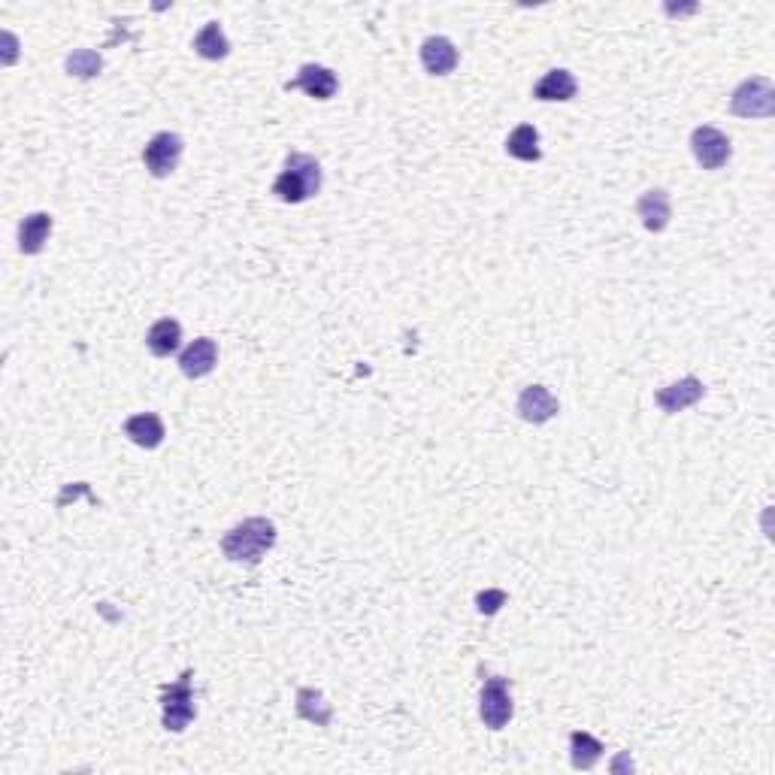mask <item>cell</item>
<instances>
[{"label": "cell", "instance_id": "cell-20", "mask_svg": "<svg viewBox=\"0 0 775 775\" xmlns=\"http://www.w3.org/2000/svg\"><path fill=\"white\" fill-rule=\"evenodd\" d=\"M506 155L518 158V161H527V164H536L542 158V149H539V131L533 125H518L509 140H506Z\"/></svg>", "mask_w": 775, "mask_h": 775}, {"label": "cell", "instance_id": "cell-4", "mask_svg": "<svg viewBox=\"0 0 775 775\" xmlns=\"http://www.w3.org/2000/svg\"><path fill=\"white\" fill-rule=\"evenodd\" d=\"M191 676H194V673L185 670L176 685H164V688H161L164 730H170V733H182V730L194 721V715H197V709H194V694H191Z\"/></svg>", "mask_w": 775, "mask_h": 775}, {"label": "cell", "instance_id": "cell-18", "mask_svg": "<svg viewBox=\"0 0 775 775\" xmlns=\"http://www.w3.org/2000/svg\"><path fill=\"white\" fill-rule=\"evenodd\" d=\"M297 715L315 727H327L330 718H334V709H330V703L324 700L321 691L315 688H300L297 691Z\"/></svg>", "mask_w": 775, "mask_h": 775}, {"label": "cell", "instance_id": "cell-2", "mask_svg": "<svg viewBox=\"0 0 775 775\" xmlns=\"http://www.w3.org/2000/svg\"><path fill=\"white\" fill-rule=\"evenodd\" d=\"M318 191H321V164L312 155L291 152L285 158L282 173L273 182V194L282 203H306Z\"/></svg>", "mask_w": 775, "mask_h": 775}, {"label": "cell", "instance_id": "cell-11", "mask_svg": "<svg viewBox=\"0 0 775 775\" xmlns=\"http://www.w3.org/2000/svg\"><path fill=\"white\" fill-rule=\"evenodd\" d=\"M636 212L642 218L645 231L651 234H663L670 228V218H673V206H670V191L663 188H648L639 200H636Z\"/></svg>", "mask_w": 775, "mask_h": 775}, {"label": "cell", "instance_id": "cell-23", "mask_svg": "<svg viewBox=\"0 0 775 775\" xmlns=\"http://www.w3.org/2000/svg\"><path fill=\"white\" fill-rule=\"evenodd\" d=\"M476 603H479V612H482V615H494V612H500V606L506 603V591H485V594L476 597Z\"/></svg>", "mask_w": 775, "mask_h": 775}, {"label": "cell", "instance_id": "cell-7", "mask_svg": "<svg viewBox=\"0 0 775 775\" xmlns=\"http://www.w3.org/2000/svg\"><path fill=\"white\" fill-rule=\"evenodd\" d=\"M691 152H694V158L703 170H721L733 155V143L718 128L700 125L691 134Z\"/></svg>", "mask_w": 775, "mask_h": 775}, {"label": "cell", "instance_id": "cell-13", "mask_svg": "<svg viewBox=\"0 0 775 775\" xmlns=\"http://www.w3.org/2000/svg\"><path fill=\"white\" fill-rule=\"evenodd\" d=\"M215 364H218V346H215V340H209V337L194 340V343L179 355V370H182V376H188V379H203V376H209V373L215 370Z\"/></svg>", "mask_w": 775, "mask_h": 775}, {"label": "cell", "instance_id": "cell-12", "mask_svg": "<svg viewBox=\"0 0 775 775\" xmlns=\"http://www.w3.org/2000/svg\"><path fill=\"white\" fill-rule=\"evenodd\" d=\"M461 55L449 37H427L421 43V64L430 76H449L458 67Z\"/></svg>", "mask_w": 775, "mask_h": 775}, {"label": "cell", "instance_id": "cell-16", "mask_svg": "<svg viewBox=\"0 0 775 775\" xmlns=\"http://www.w3.org/2000/svg\"><path fill=\"white\" fill-rule=\"evenodd\" d=\"M579 91V82L570 70H548L536 85H533V97L542 100V103H551V100H573Z\"/></svg>", "mask_w": 775, "mask_h": 775}, {"label": "cell", "instance_id": "cell-10", "mask_svg": "<svg viewBox=\"0 0 775 775\" xmlns=\"http://www.w3.org/2000/svg\"><path fill=\"white\" fill-rule=\"evenodd\" d=\"M515 409H518V415H521L527 424H545V421H551V418L561 412V403H558V397L551 394L545 385H527V388L521 391Z\"/></svg>", "mask_w": 775, "mask_h": 775}, {"label": "cell", "instance_id": "cell-3", "mask_svg": "<svg viewBox=\"0 0 775 775\" xmlns=\"http://www.w3.org/2000/svg\"><path fill=\"white\" fill-rule=\"evenodd\" d=\"M730 113L739 119H769L775 113V88L769 79L754 76L745 79L733 97H730Z\"/></svg>", "mask_w": 775, "mask_h": 775}, {"label": "cell", "instance_id": "cell-1", "mask_svg": "<svg viewBox=\"0 0 775 775\" xmlns=\"http://www.w3.org/2000/svg\"><path fill=\"white\" fill-rule=\"evenodd\" d=\"M276 524L270 518H246L221 536V551L234 564H261V558L276 545Z\"/></svg>", "mask_w": 775, "mask_h": 775}, {"label": "cell", "instance_id": "cell-5", "mask_svg": "<svg viewBox=\"0 0 775 775\" xmlns=\"http://www.w3.org/2000/svg\"><path fill=\"white\" fill-rule=\"evenodd\" d=\"M479 715H482L488 730H503L512 721L515 703H512V691H509L506 679L494 676V679L485 682L482 697H479Z\"/></svg>", "mask_w": 775, "mask_h": 775}, {"label": "cell", "instance_id": "cell-22", "mask_svg": "<svg viewBox=\"0 0 775 775\" xmlns=\"http://www.w3.org/2000/svg\"><path fill=\"white\" fill-rule=\"evenodd\" d=\"M64 67H67V73L76 76V79H94V76H100V70H103V58H100L94 49H76L73 55H67Z\"/></svg>", "mask_w": 775, "mask_h": 775}, {"label": "cell", "instance_id": "cell-21", "mask_svg": "<svg viewBox=\"0 0 775 775\" xmlns=\"http://www.w3.org/2000/svg\"><path fill=\"white\" fill-rule=\"evenodd\" d=\"M603 751H606L603 742L594 739L591 733H585V730L570 733V760H573L576 769H594L600 763Z\"/></svg>", "mask_w": 775, "mask_h": 775}, {"label": "cell", "instance_id": "cell-8", "mask_svg": "<svg viewBox=\"0 0 775 775\" xmlns=\"http://www.w3.org/2000/svg\"><path fill=\"white\" fill-rule=\"evenodd\" d=\"M285 88L288 91H306L309 97H315V100H330L337 94V88H340V79H337V73L330 70V67H321V64H303L300 67V73L291 79V82H285Z\"/></svg>", "mask_w": 775, "mask_h": 775}, {"label": "cell", "instance_id": "cell-15", "mask_svg": "<svg viewBox=\"0 0 775 775\" xmlns=\"http://www.w3.org/2000/svg\"><path fill=\"white\" fill-rule=\"evenodd\" d=\"M125 436L134 442V446L152 452V449H158L161 442H164V421H161V415H155V412L131 415V418L125 421Z\"/></svg>", "mask_w": 775, "mask_h": 775}, {"label": "cell", "instance_id": "cell-6", "mask_svg": "<svg viewBox=\"0 0 775 775\" xmlns=\"http://www.w3.org/2000/svg\"><path fill=\"white\" fill-rule=\"evenodd\" d=\"M182 152H185L182 137H179V134H170V131H161V134H155V137L146 143V149H143V164H146V170H149L155 179H167V176L179 167Z\"/></svg>", "mask_w": 775, "mask_h": 775}, {"label": "cell", "instance_id": "cell-17", "mask_svg": "<svg viewBox=\"0 0 775 775\" xmlns=\"http://www.w3.org/2000/svg\"><path fill=\"white\" fill-rule=\"evenodd\" d=\"M182 343V324L176 318H161L149 327L146 346L155 358H170Z\"/></svg>", "mask_w": 775, "mask_h": 775}, {"label": "cell", "instance_id": "cell-9", "mask_svg": "<svg viewBox=\"0 0 775 775\" xmlns=\"http://www.w3.org/2000/svg\"><path fill=\"white\" fill-rule=\"evenodd\" d=\"M703 394H706V385L697 376H685V379H679L667 388L654 391V403L667 415H676V412H685L688 406L700 403Z\"/></svg>", "mask_w": 775, "mask_h": 775}, {"label": "cell", "instance_id": "cell-14", "mask_svg": "<svg viewBox=\"0 0 775 775\" xmlns=\"http://www.w3.org/2000/svg\"><path fill=\"white\" fill-rule=\"evenodd\" d=\"M55 228V218L49 212H31L19 225V252L22 255H40L49 243V234Z\"/></svg>", "mask_w": 775, "mask_h": 775}, {"label": "cell", "instance_id": "cell-19", "mask_svg": "<svg viewBox=\"0 0 775 775\" xmlns=\"http://www.w3.org/2000/svg\"><path fill=\"white\" fill-rule=\"evenodd\" d=\"M194 52H197L200 58H206V61L228 58L231 43H228V37H225V31H221L218 22H206V25H203V31L194 37Z\"/></svg>", "mask_w": 775, "mask_h": 775}]
</instances>
